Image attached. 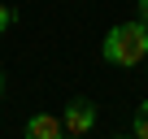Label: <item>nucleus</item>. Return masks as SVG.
Masks as SVG:
<instances>
[{
    "label": "nucleus",
    "mask_w": 148,
    "mask_h": 139,
    "mask_svg": "<svg viewBox=\"0 0 148 139\" xmlns=\"http://www.w3.org/2000/svg\"><path fill=\"white\" fill-rule=\"evenodd\" d=\"M61 126H65V135H87L92 126H96V104L92 100H70L65 104V113H61Z\"/></svg>",
    "instance_id": "f03ea898"
},
{
    "label": "nucleus",
    "mask_w": 148,
    "mask_h": 139,
    "mask_svg": "<svg viewBox=\"0 0 148 139\" xmlns=\"http://www.w3.org/2000/svg\"><path fill=\"white\" fill-rule=\"evenodd\" d=\"M113 139H135V135H113Z\"/></svg>",
    "instance_id": "9d476101"
},
{
    "label": "nucleus",
    "mask_w": 148,
    "mask_h": 139,
    "mask_svg": "<svg viewBox=\"0 0 148 139\" xmlns=\"http://www.w3.org/2000/svg\"><path fill=\"white\" fill-rule=\"evenodd\" d=\"M144 74H148V57H144Z\"/></svg>",
    "instance_id": "9b49d317"
},
{
    "label": "nucleus",
    "mask_w": 148,
    "mask_h": 139,
    "mask_svg": "<svg viewBox=\"0 0 148 139\" xmlns=\"http://www.w3.org/2000/svg\"><path fill=\"white\" fill-rule=\"evenodd\" d=\"M65 135V126H61V117H52V113H35L31 122H26V139H61Z\"/></svg>",
    "instance_id": "7ed1b4c3"
},
{
    "label": "nucleus",
    "mask_w": 148,
    "mask_h": 139,
    "mask_svg": "<svg viewBox=\"0 0 148 139\" xmlns=\"http://www.w3.org/2000/svg\"><path fill=\"white\" fill-rule=\"evenodd\" d=\"M135 13H139V22L148 26V0H139V5H135Z\"/></svg>",
    "instance_id": "423d86ee"
},
{
    "label": "nucleus",
    "mask_w": 148,
    "mask_h": 139,
    "mask_svg": "<svg viewBox=\"0 0 148 139\" xmlns=\"http://www.w3.org/2000/svg\"><path fill=\"white\" fill-rule=\"evenodd\" d=\"M100 57H105L109 65H122V70L144 65V57H148V26H144L139 18L113 26V31L105 35V44H100Z\"/></svg>",
    "instance_id": "f257e3e1"
},
{
    "label": "nucleus",
    "mask_w": 148,
    "mask_h": 139,
    "mask_svg": "<svg viewBox=\"0 0 148 139\" xmlns=\"http://www.w3.org/2000/svg\"><path fill=\"white\" fill-rule=\"evenodd\" d=\"M9 26H13V9H9V5H5V0H0V35H5V31H9Z\"/></svg>",
    "instance_id": "20e7f679"
},
{
    "label": "nucleus",
    "mask_w": 148,
    "mask_h": 139,
    "mask_svg": "<svg viewBox=\"0 0 148 139\" xmlns=\"http://www.w3.org/2000/svg\"><path fill=\"white\" fill-rule=\"evenodd\" d=\"M0 96H5V70H0Z\"/></svg>",
    "instance_id": "6e6552de"
},
{
    "label": "nucleus",
    "mask_w": 148,
    "mask_h": 139,
    "mask_svg": "<svg viewBox=\"0 0 148 139\" xmlns=\"http://www.w3.org/2000/svg\"><path fill=\"white\" fill-rule=\"evenodd\" d=\"M135 139H148V117H135Z\"/></svg>",
    "instance_id": "39448f33"
},
{
    "label": "nucleus",
    "mask_w": 148,
    "mask_h": 139,
    "mask_svg": "<svg viewBox=\"0 0 148 139\" xmlns=\"http://www.w3.org/2000/svg\"><path fill=\"white\" fill-rule=\"evenodd\" d=\"M135 117H148V100H144V104H139V109H135Z\"/></svg>",
    "instance_id": "0eeeda50"
},
{
    "label": "nucleus",
    "mask_w": 148,
    "mask_h": 139,
    "mask_svg": "<svg viewBox=\"0 0 148 139\" xmlns=\"http://www.w3.org/2000/svg\"><path fill=\"white\" fill-rule=\"evenodd\" d=\"M61 139H83V135H61Z\"/></svg>",
    "instance_id": "1a4fd4ad"
}]
</instances>
